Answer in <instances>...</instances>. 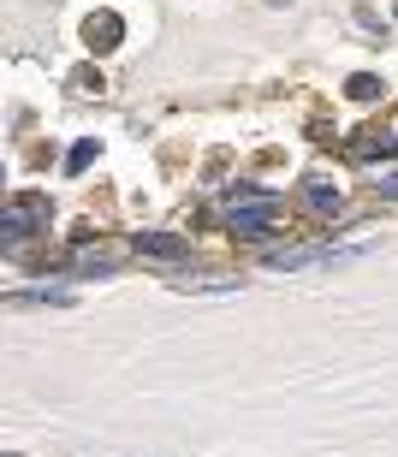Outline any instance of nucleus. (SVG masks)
Wrapping results in <instances>:
<instances>
[{
  "instance_id": "39448f33",
  "label": "nucleus",
  "mask_w": 398,
  "mask_h": 457,
  "mask_svg": "<svg viewBox=\"0 0 398 457\" xmlns=\"http://www.w3.org/2000/svg\"><path fill=\"white\" fill-rule=\"evenodd\" d=\"M120 36H125L120 12H89V18H84V42H89V48H95V54L120 48Z\"/></svg>"
},
{
  "instance_id": "1a4fd4ad",
  "label": "nucleus",
  "mask_w": 398,
  "mask_h": 457,
  "mask_svg": "<svg viewBox=\"0 0 398 457\" xmlns=\"http://www.w3.org/2000/svg\"><path fill=\"white\" fill-rule=\"evenodd\" d=\"M345 89H351V102H375V96H381V78H375V71H357Z\"/></svg>"
},
{
  "instance_id": "9b49d317",
  "label": "nucleus",
  "mask_w": 398,
  "mask_h": 457,
  "mask_svg": "<svg viewBox=\"0 0 398 457\" xmlns=\"http://www.w3.org/2000/svg\"><path fill=\"white\" fill-rule=\"evenodd\" d=\"M381 196H398V172H393V179H381Z\"/></svg>"
},
{
  "instance_id": "f257e3e1",
  "label": "nucleus",
  "mask_w": 398,
  "mask_h": 457,
  "mask_svg": "<svg viewBox=\"0 0 398 457\" xmlns=\"http://www.w3.org/2000/svg\"><path fill=\"white\" fill-rule=\"evenodd\" d=\"M48 220H54V203L42 196V190H24V196H12L6 214H0V244L12 250V244H24L30 232H42Z\"/></svg>"
},
{
  "instance_id": "6e6552de",
  "label": "nucleus",
  "mask_w": 398,
  "mask_h": 457,
  "mask_svg": "<svg viewBox=\"0 0 398 457\" xmlns=\"http://www.w3.org/2000/svg\"><path fill=\"white\" fill-rule=\"evenodd\" d=\"M178 291H238L232 273H191V279H173Z\"/></svg>"
},
{
  "instance_id": "423d86ee",
  "label": "nucleus",
  "mask_w": 398,
  "mask_h": 457,
  "mask_svg": "<svg viewBox=\"0 0 398 457\" xmlns=\"http://www.w3.org/2000/svg\"><path fill=\"white\" fill-rule=\"evenodd\" d=\"M303 208H310V214H321V220H328V214H339V185L310 179V185H303Z\"/></svg>"
},
{
  "instance_id": "20e7f679",
  "label": "nucleus",
  "mask_w": 398,
  "mask_h": 457,
  "mask_svg": "<svg viewBox=\"0 0 398 457\" xmlns=\"http://www.w3.org/2000/svg\"><path fill=\"white\" fill-rule=\"evenodd\" d=\"M131 244H137V255H149V262H185V255H191V244L178 232H137Z\"/></svg>"
},
{
  "instance_id": "7ed1b4c3",
  "label": "nucleus",
  "mask_w": 398,
  "mask_h": 457,
  "mask_svg": "<svg viewBox=\"0 0 398 457\" xmlns=\"http://www.w3.org/2000/svg\"><path fill=\"white\" fill-rule=\"evenodd\" d=\"M131 250H137V244H78V250H71V268L78 273H113Z\"/></svg>"
},
{
  "instance_id": "0eeeda50",
  "label": "nucleus",
  "mask_w": 398,
  "mask_h": 457,
  "mask_svg": "<svg viewBox=\"0 0 398 457\" xmlns=\"http://www.w3.org/2000/svg\"><path fill=\"white\" fill-rule=\"evenodd\" d=\"M24 303H48V309H66V303H71V291H66V286H36V291H12V309H24Z\"/></svg>"
},
{
  "instance_id": "f03ea898",
  "label": "nucleus",
  "mask_w": 398,
  "mask_h": 457,
  "mask_svg": "<svg viewBox=\"0 0 398 457\" xmlns=\"http://www.w3.org/2000/svg\"><path fill=\"white\" fill-rule=\"evenodd\" d=\"M274 208H279V196L268 190V196H256L244 208H226V226H232V237H268L274 232Z\"/></svg>"
},
{
  "instance_id": "9d476101",
  "label": "nucleus",
  "mask_w": 398,
  "mask_h": 457,
  "mask_svg": "<svg viewBox=\"0 0 398 457\" xmlns=\"http://www.w3.org/2000/svg\"><path fill=\"white\" fill-rule=\"evenodd\" d=\"M89 161H95V143L84 137V143H71V154H66V172H84Z\"/></svg>"
}]
</instances>
